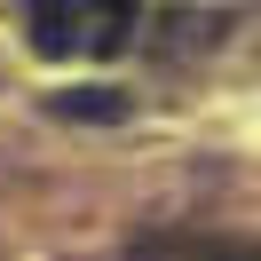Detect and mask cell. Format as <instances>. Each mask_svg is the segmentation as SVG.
<instances>
[{"label":"cell","mask_w":261,"mask_h":261,"mask_svg":"<svg viewBox=\"0 0 261 261\" xmlns=\"http://www.w3.org/2000/svg\"><path fill=\"white\" fill-rule=\"evenodd\" d=\"M143 0H71V56H119Z\"/></svg>","instance_id":"cell-1"},{"label":"cell","mask_w":261,"mask_h":261,"mask_svg":"<svg viewBox=\"0 0 261 261\" xmlns=\"http://www.w3.org/2000/svg\"><path fill=\"white\" fill-rule=\"evenodd\" d=\"M135 261H253V245H182V238H159Z\"/></svg>","instance_id":"cell-3"},{"label":"cell","mask_w":261,"mask_h":261,"mask_svg":"<svg viewBox=\"0 0 261 261\" xmlns=\"http://www.w3.org/2000/svg\"><path fill=\"white\" fill-rule=\"evenodd\" d=\"M56 111L64 119H103V127H111V119H127V103H119L111 87H71V95H56Z\"/></svg>","instance_id":"cell-4"},{"label":"cell","mask_w":261,"mask_h":261,"mask_svg":"<svg viewBox=\"0 0 261 261\" xmlns=\"http://www.w3.org/2000/svg\"><path fill=\"white\" fill-rule=\"evenodd\" d=\"M32 48L71 56V0H32Z\"/></svg>","instance_id":"cell-2"}]
</instances>
